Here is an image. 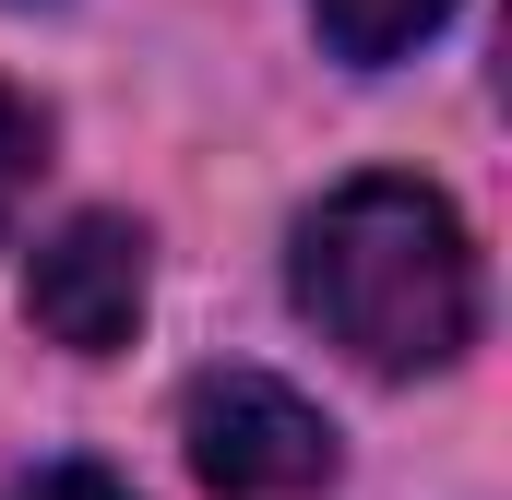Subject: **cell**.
I'll return each instance as SVG.
<instances>
[{
	"mask_svg": "<svg viewBox=\"0 0 512 500\" xmlns=\"http://www.w3.org/2000/svg\"><path fill=\"white\" fill-rule=\"evenodd\" d=\"M298 310L382 381L453 370L477 346V239L429 179H346L298 215Z\"/></svg>",
	"mask_w": 512,
	"mask_h": 500,
	"instance_id": "6da1fadb",
	"label": "cell"
},
{
	"mask_svg": "<svg viewBox=\"0 0 512 500\" xmlns=\"http://www.w3.org/2000/svg\"><path fill=\"white\" fill-rule=\"evenodd\" d=\"M179 441L215 500H310L334 477V417L274 370H203L179 405Z\"/></svg>",
	"mask_w": 512,
	"mask_h": 500,
	"instance_id": "7a4b0ae2",
	"label": "cell"
},
{
	"mask_svg": "<svg viewBox=\"0 0 512 500\" xmlns=\"http://www.w3.org/2000/svg\"><path fill=\"white\" fill-rule=\"evenodd\" d=\"M143 286H155V239L131 215H72L24 274V322L72 358H120L143 334Z\"/></svg>",
	"mask_w": 512,
	"mask_h": 500,
	"instance_id": "3957f363",
	"label": "cell"
},
{
	"mask_svg": "<svg viewBox=\"0 0 512 500\" xmlns=\"http://www.w3.org/2000/svg\"><path fill=\"white\" fill-rule=\"evenodd\" d=\"M322 12V36H334V60H358V72H382V60H405L417 36H441L465 0H310Z\"/></svg>",
	"mask_w": 512,
	"mask_h": 500,
	"instance_id": "277c9868",
	"label": "cell"
},
{
	"mask_svg": "<svg viewBox=\"0 0 512 500\" xmlns=\"http://www.w3.org/2000/svg\"><path fill=\"white\" fill-rule=\"evenodd\" d=\"M36 167H48V108L0 84V227L24 215V191H36Z\"/></svg>",
	"mask_w": 512,
	"mask_h": 500,
	"instance_id": "5b68a950",
	"label": "cell"
},
{
	"mask_svg": "<svg viewBox=\"0 0 512 500\" xmlns=\"http://www.w3.org/2000/svg\"><path fill=\"white\" fill-rule=\"evenodd\" d=\"M0 500H131V489L108 477V465H36L24 489H0Z\"/></svg>",
	"mask_w": 512,
	"mask_h": 500,
	"instance_id": "8992f818",
	"label": "cell"
}]
</instances>
